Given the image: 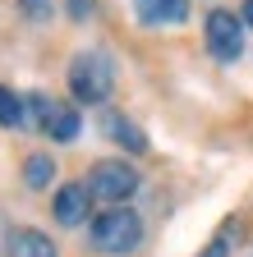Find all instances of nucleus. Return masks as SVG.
Wrapping results in <instances>:
<instances>
[{
    "mask_svg": "<svg viewBox=\"0 0 253 257\" xmlns=\"http://www.w3.org/2000/svg\"><path fill=\"white\" fill-rule=\"evenodd\" d=\"M69 92L83 106H102L115 92V64L106 51H78L69 60Z\"/></svg>",
    "mask_w": 253,
    "mask_h": 257,
    "instance_id": "f257e3e1",
    "label": "nucleus"
},
{
    "mask_svg": "<svg viewBox=\"0 0 253 257\" xmlns=\"http://www.w3.org/2000/svg\"><path fill=\"white\" fill-rule=\"evenodd\" d=\"M143 243V220H138V211H129V207H106L97 220H92V248L97 252H106V257H124V252H134Z\"/></svg>",
    "mask_w": 253,
    "mask_h": 257,
    "instance_id": "f03ea898",
    "label": "nucleus"
},
{
    "mask_svg": "<svg viewBox=\"0 0 253 257\" xmlns=\"http://www.w3.org/2000/svg\"><path fill=\"white\" fill-rule=\"evenodd\" d=\"M28 119L37 124V134H46V138H55V143H74L78 128H83L78 110H74L69 101L46 96V92H33V96H28Z\"/></svg>",
    "mask_w": 253,
    "mask_h": 257,
    "instance_id": "7ed1b4c3",
    "label": "nucleus"
},
{
    "mask_svg": "<svg viewBox=\"0 0 253 257\" xmlns=\"http://www.w3.org/2000/svg\"><path fill=\"white\" fill-rule=\"evenodd\" d=\"M83 184H88V193L97 202H124V198H134V188H138V170L129 161H97Z\"/></svg>",
    "mask_w": 253,
    "mask_h": 257,
    "instance_id": "20e7f679",
    "label": "nucleus"
},
{
    "mask_svg": "<svg viewBox=\"0 0 253 257\" xmlns=\"http://www.w3.org/2000/svg\"><path fill=\"white\" fill-rule=\"evenodd\" d=\"M203 42H207V51H212L221 64L239 60V55H244V19L230 14V10H212L207 23H203Z\"/></svg>",
    "mask_w": 253,
    "mask_h": 257,
    "instance_id": "39448f33",
    "label": "nucleus"
},
{
    "mask_svg": "<svg viewBox=\"0 0 253 257\" xmlns=\"http://www.w3.org/2000/svg\"><path fill=\"white\" fill-rule=\"evenodd\" d=\"M129 5H134L138 23H147V28H175L189 19V0H129Z\"/></svg>",
    "mask_w": 253,
    "mask_h": 257,
    "instance_id": "423d86ee",
    "label": "nucleus"
},
{
    "mask_svg": "<svg viewBox=\"0 0 253 257\" xmlns=\"http://www.w3.org/2000/svg\"><path fill=\"white\" fill-rule=\"evenodd\" d=\"M88 184H60V193H55V202H51V216L60 220V225H83L88 220Z\"/></svg>",
    "mask_w": 253,
    "mask_h": 257,
    "instance_id": "0eeeda50",
    "label": "nucleus"
},
{
    "mask_svg": "<svg viewBox=\"0 0 253 257\" xmlns=\"http://www.w3.org/2000/svg\"><path fill=\"white\" fill-rule=\"evenodd\" d=\"M5 257H55V243L42 230H10Z\"/></svg>",
    "mask_w": 253,
    "mask_h": 257,
    "instance_id": "6e6552de",
    "label": "nucleus"
},
{
    "mask_svg": "<svg viewBox=\"0 0 253 257\" xmlns=\"http://www.w3.org/2000/svg\"><path fill=\"white\" fill-rule=\"evenodd\" d=\"M106 134H111L120 147H129V152H143V147H147L143 128H138L134 119H124V115H111V119H106Z\"/></svg>",
    "mask_w": 253,
    "mask_h": 257,
    "instance_id": "1a4fd4ad",
    "label": "nucleus"
},
{
    "mask_svg": "<svg viewBox=\"0 0 253 257\" xmlns=\"http://www.w3.org/2000/svg\"><path fill=\"white\" fill-rule=\"evenodd\" d=\"M0 124H5V128H23V124H28V106H23V96L10 92V87H0Z\"/></svg>",
    "mask_w": 253,
    "mask_h": 257,
    "instance_id": "9d476101",
    "label": "nucleus"
},
{
    "mask_svg": "<svg viewBox=\"0 0 253 257\" xmlns=\"http://www.w3.org/2000/svg\"><path fill=\"white\" fill-rule=\"evenodd\" d=\"M51 175H55L51 156H28V161H23V184H28V188H46Z\"/></svg>",
    "mask_w": 253,
    "mask_h": 257,
    "instance_id": "9b49d317",
    "label": "nucleus"
},
{
    "mask_svg": "<svg viewBox=\"0 0 253 257\" xmlns=\"http://www.w3.org/2000/svg\"><path fill=\"white\" fill-rule=\"evenodd\" d=\"M198 257H230V239H226V234H216V239H212Z\"/></svg>",
    "mask_w": 253,
    "mask_h": 257,
    "instance_id": "f8f14e48",
    "label": "nucleus"
},
{
    "mask_svg": "<svg viewBox=\"0 0 253 257\" xmlns=\"http://www.w3.org/2000/svg\"><path fill=\"white\" fill-rule=\"evenodd\" d=\"M23 10L33 14V23H46V19H51V10H46V0H23Z\"/></svg>",
    "mask_w": 253,
    "mask_h": 257,
    "instance_id": "ddd939ff",
    "label": "nucleus"
},
{
    "mask_svg": "<svg viewBox=\"0 0 253 257\" xmlns=\"http://www.w3.org/2000/svg\"><path fill=\"white\" fill-rule=\"evenodd\" d=\"M65 5H69V19H74V23H83V19L92 14V0H65Z\"/></svg>",
    "mask_w": 253,
    "mask_h": 257,
    "instance_id": "4468645a",
    "label": "nucleus"
},
{
    "mask_svg": "<svg viewBox=\"0 0 253 257\" xmlns=\"http://www.w3.org/2000/svg\"><path fill=\"white\" fill-rule=\"evenodd\" d=\"M239 19H244V23L253 28V0H244V14H239Z\"/></svg>",
    "mask_w": 253,
    "mask_h": 257,
    "instance_id": "2eb2a0df",
    "label": "nucleus"
}]
</instances>
